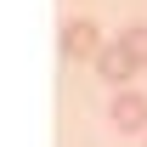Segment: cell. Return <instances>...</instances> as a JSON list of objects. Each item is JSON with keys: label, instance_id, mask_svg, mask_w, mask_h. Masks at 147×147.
<instances>
[{"label": "cell", "instance_id": "cell-1", "mask_svg": "<svg viewBox=\"0 0 147 147\" xmlns=\"http://www.w3.org/2000/svg\"><path fill=\"white\" fill-rule=\"evenodd\" d=\"M108 119H113V130L119 136H147V96L142 91H113V102H108Z\"/></svg>", "mask_w": 147, "mask_h": 147}, {"label": "cell", "instance_id": "cell-2", "mask_svg": "<svg viewBox=\"0 0 147 147\" xmlns=\"http://www.w3.org/2000/svg\"><path fill=\"white\" fill-rule=\"evenodd\" d=\"M91 62H96V79H102V85H113V91H119L130 74L142 68V62H136V57L125 51V40H102V51H96Z\"/></svg>", "mask_w": 147, "mask_h": 147}, {"label": "cell", "instance_id": "cell-3", "mask_svg": "<svg viewBox=\"0 0 147 147\" xmlns=\"http://www.w3.org/2000/svg\"><path fill=\"white\" fill-rule=\"evenodd\" d=\"M57 45H62V57H96L102 51V34H96L91 17H62V34H57Z\"/></svg>", "mask_w": 147, "mask_h": 147}, {"label": "cell", "instance_id": "cell-4", "mask_svg": "<svg viewBox=\"0 0 147 147\" xmlns=\"http://www.w3.org/2000/svg\"><path fill=\"white\" fill-rule=\"evenodd\" d=\"M119 40H125V51L147 68V23H130V28H119Z\"/></svg>", "mask_w": 147, "mask_h": 147}]
</instances>
